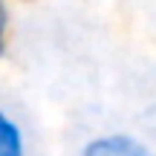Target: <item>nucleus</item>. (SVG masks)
I'll use <instances>...</instances> for the list:
<instances>
[{
    "mask_svg": "<svg viewBox=\"0 0 156 156\" xmlns=\"http://www.w3.org/2000/svg\"><path fill=\"white\" fill-rule=\"evenodd\" d=\"M78 156H156V153L130 133H101L84 142Z\"/></svg>",
    "mask_w": 156,
    "mask_h": 156,
    "instance_id": "f257e3e1",
    "label": "nucleus"
},
{
    "mask_svg": "<svg viewBox=\"0 0 156 156\" xmlns=\"http://www.w3.org/2000/svg\"><path fill=\"white\" fill-rule=\"evenodd\" d=\"M0 156H26L23 127L0 107Z\"/></svg>",
    "mask_w": 156,
    "mask_h": 156,
    "instance_id": "f03ea898",
    "label": "nucleus"
},
{
    "mask_svg": "<svg viewBox=\"0 0 156 156\" xmlns=\"http://www.w3.org/2000/svg\"><path fill=\"white\" fill-rule=\"evenodd\" d=\"M12 44V0H0V58H6Z\"/></svg>",
    "mask_w": 156,
    "mask_h": 156,
    "instance_id": "7ed1b4c3",
    "label": "nucleus"
}]
</instances>
